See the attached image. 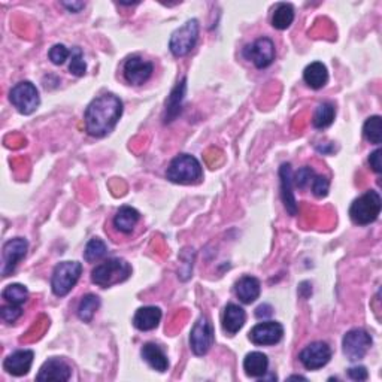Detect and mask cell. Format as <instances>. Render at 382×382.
Segmentation results:
<instances>
[{
	"mask_svg": "<svg viewBox=\"0 0 382 382\" xmlns=\"http://www.w3.org/2000/svg\"><path fill=\"white\" fill-rule=\"evenodd\" d=\"M123 115V102L115 94H102L85 109L84 123L87 133L93 137H105L115 128Z\"/></svg>",
	"mask_w": 382,
	"mask_h": 382,
	"instance_id": "1",
	"label": "cell"
},
{
	"mask_svg": "<svg viewBox=\"0 0 382 382\" xmlns=\"http://www.w3.org/2000/svg\"><path fill=\"white\" fill-rule=\"evenodd\" d=\"M166 177L170 182H175V184L190 186L201 182V179L203 178V170L194 155L181 154L170 161L166 170Z\"/></svg>",
	"mask_w": 382,
	"mask_h": 382,
	"instance_id": "2",
	"label": "cell"
},
{
	"mask_svg": "<svg viewBox=\"0 0 382 382\" xmlns=\"http://www.w3.org/2000/svg\"><path fill=\"white\" fill-rule=\"evenodd\" d=\"M130 275H132V266L124 258H109L93 269L91 281L102 289H108L127 281Z\"/></svg>",
	"mask_w": 382,
	"mask_h": 382,
	"instance_id": "3",
	"label": "cell"
},
{
	"mask_svg": "<svg viewBox=\"0 0 382 382\" xmlns=\"http://www.w3.org/2000/svg\"><path fill=\"white\" fill-rule=\"evenodd\" d=\"M381 207L382 201L379 193L375 190H369L352 202L350 207V218L354 224L368 225L373 221H377L381 214Z\"/></svg>",
	"mask_w": 382,
	"mask_h": 382,
	"instance_id": "4",
	"label": "cell"
},
{
	"mask_svg": "<svg viewBox=\"0 0 382 382\" xmlns=\"http://www.w3.org/2000/svg\"><path fill=\"white\" fill-rule=\"evenodd\" d=\"M82 265L80 262H63L54 267L51 278V289L57 297H65L71 293L80 281Z\"/></svg>",
	"mask_w": 382,
	"mask_h": 382,
	"instance_id": "5",
	"label": "cell"
},
{
	"mask_svg": "<svg viewBox=\"0 0 382 382\" xmlns=\"http://www.w3.org/2000/svg\"><path fill=\"white\" fill-rule=\"evenodd\" d=\"M199 30H201V25L196 19H193L173 32L169 41L170 53L175 57H184L191 53L199 41Z\"/></svg>",
	"mask_w": 382,
	"mask_h": 382,
	"instance_id": "6",
	"label": "cell"
},
{
	"mask_svg": "<svg viewBox=\"0 0 382 382\" xmlns=\"http://www.w3.org/2000/svg\"><path fill=\"white\" fill-rule=\"evenodd\" d=\"M10 100L14 108H16V111L23 115L33 114L41 103L39 91L30 81H21L15 87H12L10 93Z\"/></svg>",
	"mask_w": 382,
	"mask_h": 382,
	"instance_id": "7",
	"label": "cell"
},
{
	"mask_svg": "<svg viewBox=\"0 0 382 382\" xmlns=\"http://www.w3.org/2000/svg\"><path fill=\"white\" fill-rule=\"evenodd\" d=\"M372 336L363 328H352L342 339V350L350 361H360L372 346Z\"/></svg>",
	"mask_w": 382,
	"mask_h": 382,
	"instance_id": "8",
	"label": "cell"
},
{
	"mask_svg": "<svg viewBox=\"0 0 382 382\" xmlns=\"http://www.w3.org/2000/svg\"><path fill=\"white\" fill-rule=\"evenodd\" d=\"M214 341H215L214 326L210 321V318L202 315L196 321L193 328H191V333H190L191 351L201 357V355L210 352V350L214 345Z\"/></svg>",
	"mask_w": 382,
	"mask_h": 382,
	"instance_id": "9",
	"label": "cell"
},
{
	"mask_svg": "<svg viewBox=\"0 0 382 382\" xmlns=\"http://www.w3.org/2000/svg\"><path fill=\"white\" fill-rule=\"evenodd\" d=\"M242 56L257 69H266L275 60V43L269 38H258L253 43H248L244 51H242Z\"/></svg>",
	"mask_w": 382,
	"mask_h": 382,
	"instance_id": "10",
	"label": "cell"
},
{
	"mask_svg": "<svg viewBox=\"0 0 382 382\" xmlns=\"http://www.w3.org/2000/svg\"><path fill=\"white\" fill-rule=\"evenodd\" d=\"M330 359H332V348H330L328 344L323 341L309 344L299 354L300 363L308 370H318L324 368L330 361Z\"/></svg>",
	"mask_w": 382,
	"mask_h": 382,
	"instance_id": "11",
	"label": "cell"
},
{
	"mask_svg": "<svg viewBox=\"0 0 382 382\" xmlns=\"http://www.w3.org/2000/svg\"><path fill=\"white\" fill-rule=\"evenodd\" d=\"M284 336V327L278 321H265L251 328L248 335L249 341L258 346H272L281 342Z\"/></svg>",
	"mask_w": 382,
	"mask_h": 382,
	"instance_id": "12",
	"label": "cell"
},
{
	"mask_svg": "<svg viewBox=\"0 0 382 382\" xmlns=\"http://www.w3.org/2000/svg\"><path fill=\"white\" fill-rule=\"evenodd\" d=\"M29 242L24 238H14L5 242L3 245V265H2V275L6 278L12 275V272L19 266V263L27 254Z\"/></svg>",
	"mask_w": 382,
	"mask_h": 382,
	"instance_id": "13",
	"label": "cell"
},
{
	"mask_svg": "<svg viewBox=\"0 0 382 382\" xmlns=\"http://www.w3.org/2000/svg\"><path fill=\"white\" fill-rule=\"evenodd\" d=\"M153 72H154V65L151 62L139 56H133L127 58L123 74L128 84L142 85L150 80Z\"/></svg>",
	"mask_w": 382,
	"mask_h": 382,
	"instance_id": "14",
	"label": "cell"
},
{
	"mask_svg": "<svg viewBox=\"0 0 382 382\" xmlns=\"http://www.w3.org/2000/svg\"><path fill=\"white\" fill-rule=\"evenodd\" d=\"M71 377H72V368L69 366L65 360L53 357L42 364L36 375V381L66 382L71 379Z\"/></svg>",
	"mask_w": 382,
	"mask_h": 382,
	"instance_id": "15",
	"label": "cell"
},
{
	"mask_svg": "<svg viewBox=\"0 0 382 382\" xmlns=\"http://www.w3.org/2000/svg\"><path fill=\"white\" fill-rule=\"evenodd\" d=\"M34 352L30 350L15 351L3 361V369L12 377H24L32 369Z\"/></svg>",
	"mask_w": 382,
	"mask_h": 382,
	"instance_id": "16",
	"label": "cell"
},
{
	"mask_svg": "<svg viewBox=\"0 0 382 382\" xmlns=\"http://www.w3.org/2000/svg\"><path fill=\"white\" fill-rule=\"evenodd\" d=\"M280 178H281V196L286 212L290 215H297V202L293 193V170L291 164L285 163L280 169Z\"/></svg>",
	"mask_w": 382,
	"mask_h": 382,
	"instance_id": "17",
	"label": "cell"
},
{
	"mask_svg": "<svg viewBox=\"0 0 382 382\" xmlns=\"http://www.w3.org/2000/svg\"><path fill=\"white\" fill-rule=\"evenodd\" d=\"M245 321H247V314L244 308H240L239 305H234V303H229V305L224 308L223 330L229 336L236 335L239 330L245 326Z\"/></svg>",
	"mask_w": 382,
	"mask_h": 382,
	"instance_id": "18",
	"label": "cell"
},
{
	"mask_svg": "<svg viewBox=\"0 0 382 382\" xmlns=\"http://www.w3.org/2000/svg\"><path fill=\"white\" fill-rule=\"evenodd\" d=\"M260 291H262V285L256 276H242L240 280L234 284V293H236L238 299L245 303V305H251V303L256 302L260 296Z\"/></svg>",
	"mask_w": 382,
	"mask_h": 382,
	"instance_id": "19",
	"label": "cell"
},
{
	"mask_svg": "<svg viewBox=\"0 0 382 382\" xmlns=\"http://www.w3.org/2000/svg\"><path fill=\"white\" fill-rule=\"evenodd\" d=\"M186 91L187 78H182V80L173 87V90L170 91V95L166 100V114H164V121H166V123H172V121L181 114L182 102L186 99Z\"/></svg>",
	"mask_w": 382,
	"mask_h": 382,
	"instance_id": "20",
	"label": "cell"
},
{
	"mask_svg": "<svg viewBox=\"0 0 382 382\" xmlns=\"http://www.w3.org/2000/svg\"><path fill=\"white\" fill-rule=\"evenodd\" d=\"M161 321V309L157 306H144L136 311L133 326L141 332H151L157 328Z\"/></svg>",
	"mask_w": 382,
	"mask_h": 382,
	"instance_id": "21",
	"label": "cell"
},
{
	"mask_svg": "<svg viewBox=\"0 0 382 382\" xmlns=\"http://www.w3.org/2000/svg\"><path fill=\"white\" fill-rule=\"evenodd\" d=\"M141 220V214H139L132 206H123L120 207L114 216V227L124 234H130Z\"/></svg>",
	"mask_w": 382,
	"mask_h": 382,
	"instance_id": "22",
	"label": "cell"
},
{
	"mask_svg": "<svg viewBox=\"0 0 382 382\" xmlns=\"http://www.w3.org/2000/svg\"><path fill=\"white\" fill-rule=\"evenodd\" d=\"M141 355L154 370L163 373L169 369V360L159 345L153 342L145 344L141 350Z\"/></svg>",
	"mask_w": 382,
	"mask_h": 382,
	"instance_id": "23",
	"label": "cell"
},
{
	"mask_svg": "<svg viewBox=\"0 0 382 382\" xmlns=\"http://www.w3.org/2000/svg\"><path fill=\"white\" fill-rule=\"evenodd\" d=\"M267 369H269V360L266 354L258 351L247 354V357L244 360V370L247 373V377L262 378L267 373Z\"/></svg>",
	"mask_w": 382,
	"mask_h": 382,
	"instance_id": "24",
	"label": "cell"
},
{
	"mask_svg": "<svg viewBox=\"0 0 382 382\" xmlns=\"http://www.w3.org/2000/svg\"><path fill=\"white\" fill-rule=\"evenodd\" d=\"M303 80L314 90H319L327 84L328 81V72L327 67L321 62H314L305 67L303 71Z\"/></svg>",
	"mask_w": 382,
	"mask_h": 382,
	"instance_id": "25",
	"label": "cell"
},
{
	"mask_svg": "<svg viewBox=\"0 0 382 382\" xmlns=\"http://www.w3.org/2000/svg\"><path fill=\"white\" fill-rule=\"evenodd\" d=\"M336 117V108L333 103L324 102L318 105V108L314 112V117H312V126L318 130L327 128L333 124Z\"/></svg>",
	"mask_w": 382,
	"mask_h": 382,
	"instance_id": "26",
	"label": "cell"
},
{
	"mask_svg": "<svg viewBox=\"0 0 382 382\" xmlns=\"http://www.w3.org/2000/svg\"><path fill=\"white\" fill-rule=\"evenodd\" d=\"M294 21V8L290 3H280L273 11L272 25L278 30L289 29Z\"/></svg>",
	"mask_w": 382,
	"mask_h": 382,
	"instance_id": "27",
	"label": "cell"
},
{
	"mask_svg": "<svg viewBox=\"0 0 382 382\" xmlns=\"http://www.w3.org/2000/svg\"><path fill=\"white\" fill-rule=\"evenodd\" d=\"M100 308V299L95 294H87L80 302L78 306V318L84 323H91L95 311Z\"/></svg>",
	"mask_w": 382,
	"mask_h": 382,
	"instance_id": "28",
	"label": "cell"
},
{
	"mask_svg": "<svg viewBox=\"0 0 382 382\" xmlns=\"http://www.w3.org/2000/svg\"><path fill=\"white\" fill-rule=\"evenodd\" d=\"M2 297L11 305H24L29 300V290L21 284H11L2 291Z\"/></svg>",
	"mask_w": 382,
	"mask_h": 382,
	"instance_id": "29",
	"label": "cell"
},
{
	"mask_svg": "<svg viewBox=\"0 0 382 382\" xmlns=\"http://www.w3.org/2000/svg\"><path fill=\"white\" fill-rule=\"evenodd\" d=\"M363 135L370 144L379 145L382 142V118L379 115L368 118L363 126Z\"/></svg>",
	"mask_w": 382,
	"mask_h": 382,
	"instance_id": "30",
	"label": "cell"
},
{
	"mask_svg": "<svg viewBox=\"0 0 382 382\" xmlns=\"http://www.w3.org/2000/svg\"><path fill=\"white\" fill-rule=\"evenodd\" d=\"M106 254H108V247L105 242L99 238H93L89 240V244L85 247L84 258L85 262L94 263V262H99V260H102Z\"/></svg>",
	"mask_w": 382,
	"mask_h": 382,
	"instance_id": "31",
	"label": "cell"
},
{
	"mask_svg": "<svg viewBox=\"0 0 382 382\" xmlns=\"http://www.w3.org/2000/svg\"><path fill=\"white\" fill-rule=\"evenodd\" d=\"M69 72L75 76H84L87 72L84 54L80 47H74L71 51V65H69Z\"/></svg>",
	"mask_w": 382,
	"mask_h": 382,
	"instance_id": "32",
	"label": "cell"
},
{
	"mask_svg": "<svg viewBox=\"0 0 382 382\" xmlns=\"http://www.w3.org/2000/svg\"><path fill=\"white\" fill-rule=\"evenodd\" d=\"M317 173L314 172V169H311L309 166H305V168H302L296 172V175L293 177V184L296 186L297 188L303 190V188H306L312 184V181H314Z\"/></svg>",
	"mask_w": 382,
	"mask_h": 382,
	"instance_id": "33",
	"label": "cell"
},
{
	"mask_svg": "<svg viewBox=\"0 0 382 382\" xmlns=\"http://www.w3.org/2000/svg\"><path fill=\"white\" fill-rule=\"evenodd\" d=\"M71 56V51H69L63 43H56L54 47H51L49 49V53H48V57L51 62H53L56 66H60V65H63L67 57Z\"/></svg>",
	"mask_w": 382,
	"mask_h": 382,
	"instance_id": "34",
	"label": "cell"
},
{
	"mask_svg": "<svg viewBox=\"0 0 382 382\" xmlns=\"http://www.w3.org/2000/svg\"><path fill=\"white\" fill-rule=\"evenodd\" d=\"M21 315H23V308L19 305H11V303L10 305L3 306L2 311H0V317H2V319L8 324L15 323Z\"/></svg>",
	"mask_w": 382,
	"mask_h": 382,
	"instance_id": "35",
	"label": "cell"
},
{
	"mask_svg": "<svg viewBox=\"0 0 382 382\" xmlns=\"http://www.w3.org/2000/svg\"><path fill=\"white\" fill-rule=\"evenodd\" d=\"M312 193H314L317 197L323 199L328 194V188H330V181L323 177V175H315L314 181H312Z\"/></svg>",
	"mask_w": 382,
	"mask_h": 382,
	"instance_id": "36",
	"label": "cell"
},
{
	"mask_svg": "<svg viewBox=\"0 0 382 382\" xmlns=\"http://www.w3.org/2000/svg\"><path fill=\"white\" fill-rule=\"evenodd\" d=\"M369 164L373 172L381 173L382 172V150L378 148L369 155Z\"/></svg>",
	"mask_w": 382,
	"mask_h": 382,
	"instance_id": "37",
	"label": "cell"
},
{
	"mask_svg": "<svg viewBox=\"0 0 382 382\" xmlns=\"http://www.w3.org/2000/svg\"><path fill=\"white\" fill-rule=\"evenodd\" d=\"M348 377L352 381L360 382V381H366L369 378V373H368V369L364 366H354V368L348 369Z\"/></svg>",
	"mask_w": 382,
	"mask_h": 382,
	"instance_id": "38",
	"label": "cell"
},
{
	"mask_svg": "<svg viewBox=\"0 0 382 382\" xmlns=\"http://www.w3.org/2000/svg\"><path fill=\"white\" fill-rule=\"evenodd\" d=\"M273 314V309L271 305H260L257 309H256V317L260 318V319H265L267 317H271Z\"/></svg>",
	"mask_w": 382,
	"mask_h": 382,
	"instance_id": "39",
	"label": "cell"
},
{
	"mask_svg": "<svg viewBox=\"0 0 382 382\" xmlns=\"http://www.w3.org/2000/svg\"><path fill=\"white\" fill-rule=\"evenodd\" d=\"M67 11H71V12H74V14H78V12H81L84 8H85V3L84 2H63L62 3Z\"/></svg>",
	"mask_w": 382,
	"mask_h": 382,
	"instance_id": "40",
	"label": "cell"
},
{
	"mask_svg": "<svg viewBox=\"0 0 382 382\" xmlns=\"http://www.w3.org/2000/svg\"><path fill=\"white\" fill-rule=\"evenodd\" d=\"M291 379H302V381H306L305 377H300V375H293V377L289 378V381H291Z\"/></svg>",
	"mask_w": 382,
	"mask_h": 382,
	"instance_id": "41",
	"label": "cell"
}]
</instances>
